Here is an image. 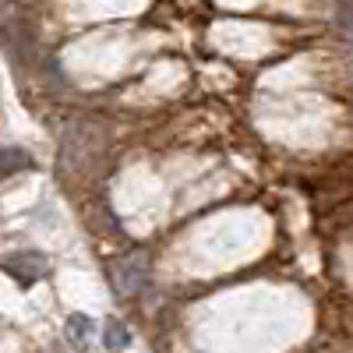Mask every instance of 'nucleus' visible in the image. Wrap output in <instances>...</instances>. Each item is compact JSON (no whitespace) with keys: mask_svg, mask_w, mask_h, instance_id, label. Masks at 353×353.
Returning <instances> with one entry per match:
<instances>
[{"mask_svg":"<svg viewBox=\"0 0 353 353\" xmlns=\"http://www.w3.org/2000/svg\"><path fill=\"white\" fill-rule=\"evenodd\" d=\"M103 343H106V350H110V353H121V350H128V346H131V332H128L124 321L110 318V321H106V332H103Z\"/></svg>","mask_w":353,"mask_h":353,"instance_id":"obj_3","label":"nucleus"},{"mask_svg":"<svg viewBox=\"0 0 353 353\" xmlns=\"http://www.w3.org/2000/svg\"><path fill=\"white\" fill-rule=\"evenodd\" d=\"M0 269H4L18 286H32V283L46 279L50 261H46V254H39V251H18V254H8L4 261H0Z\"/></svg>","mask_w":353,"mask_h":353,"instance_id":"obj_2","label":"nucleus"},{"mask_svg":"<svg viewBox=\"0 0 353 353\" xmlns=\"http://www.w3.org/2000/svg\"><path fill=\"white\" fill-rule=\"evenodd\" d=\"M68 336L74 346H85L88 339H92V321H88L85 314H71L68 318Z\"/></svg>","mask_w":353,"mask_h":353,"instance_id":"obj_5","label":"nucleus"},{"mask_svg":"<svg viewBox=\"0 0 353 353\" xmlns=\"http://www.w3.org/2000/svg\"><path fill=\"white\" fill-rule=\"evenodd\" d=\"M21 170H32V156L25 149H0V173H21Z\"/></svg>","mask_w":353,"mask_h":353,"instance_id":"obj_4","label":"nucleus"},{"mask_svg":"<svg viewBox=\"0 0 353 353\" xmlns=\"http://www.w3.org/2000/svg\"><path fill=\"white\" fill-rule=\"evenodd\" d=\"M149 283V254L145 251H128L121 261L113 265V286L124 297H138Z\"/></svg>","mask_w":353,"mask_h":353,"instance_id":"obj_1","label":"nucleus"}]
</instances>
